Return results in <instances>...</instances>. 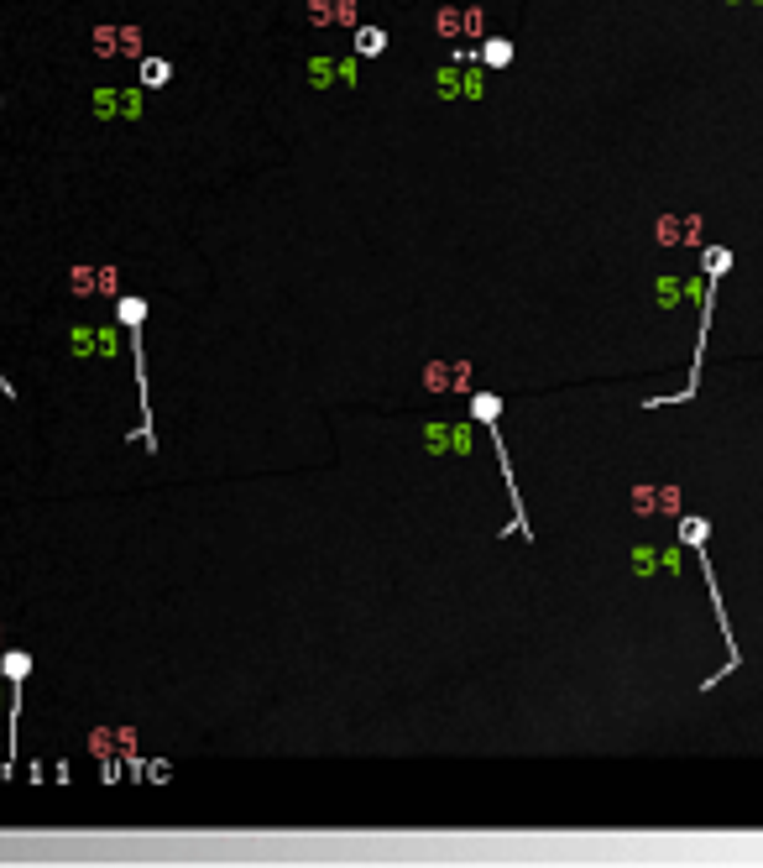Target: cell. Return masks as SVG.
Here are the masks:
<instances>
[{"label":"cell","mask_w":763,"mask_h":868,"mask_svg":"<svg viewBox=\"0 0 763 868\" xmlns=\"http://www.w3.org/2000/svg\"><path fill=\"white\" fill-rule=\"evenodd\" d=\"M727 267H732V251L727 246H706V309H701V335H696V367H690V382H685V393H669V398H654L649 408L659 403H690L701 393V361H706V335H711V309H716V283L727 278Z\"/></svg>","instance_id":"obj_1"},{"label":"cell","mask_w":763,"mask_h":868,"mask_svg":"<svg viewBox=\"0 0 763 868\" xmlns=\"http://www.w3.org/2000/svg\"><path fill=\"white\" fill-rule=\"evenodd\" d=\"M115 314H121V325L131 335V361H136V387H142V440L152 450V408H147V361H142V319H147V304L142 299H121L115 304Z\"/></svg>","instance_id":"obj_2"},{"label":"cell","mask_w":763,"mask_h":868,"mask_svg":"<svg viewBox=\"0 0 763 868\" xmlns=\"http://www.w3.org/2000/svg\"><path fill=\"white\" fill-rule=\"evenodd\" d=\"M351 48H356V58H372V53L387 48V32H382V27H361V32L351 37Z\"/></svg>","instance_id":"obj_3"},{"label":"cell","mask_w":763,"mask_h":868,"mask_svg":"<svg viewBox=\"0 0 763 868\" xmlns=\"http://www.w3.org/2000/svg\"><path fill=\"white\" fill-rule=\"evenodd\" d=\"M481 58H487L492 68H507V63H513V42H502V37H492L487 48H481Z\"/></svg>","instance_id":"obj_4"},{"label":"cell","mask_w":763,"mask_h":868,"mask_svg":"<svg viewBox=\"0 0 763 868\" xmlns=\"http://www.w3.org/2000/svg\"><path fill=\"white\" fill-rule=\"evenodd\" d=\"M142 79H147V84H168L173 68H168L163 58H147V63H142Z\"/></svg>","instance_id":"obj_5"},{"label":"cell","mask_w":763,"mask_h":868,"mask_svg":"<svg viewBox=\"0 0 763 868\" xmlns=\"http://www.w3.org/2000/svg\"><path fill=\"white\" fill-rule=\"evenodd\" d=\"M0 665H6V675H11V680H27V670H32V654H6Z\"/></svg>","instance_id":"obj_6"}]
</instances>
